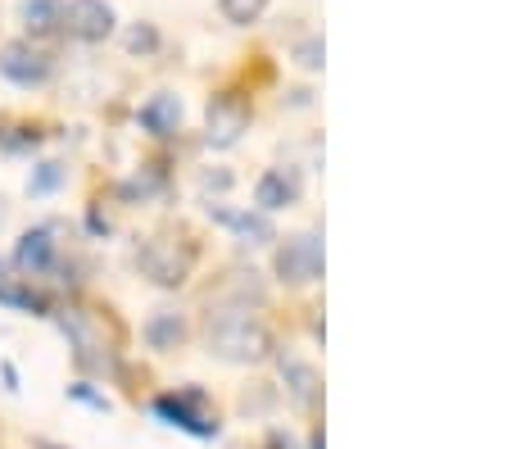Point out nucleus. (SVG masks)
Wrapping results in <instances>:
<instances>
[{
    "instance_id": "obj_1",
    "label": "nucleus",
    "mask_w": 512,
    "mask_h": 449,
    "mask_svg": "<svg viewBox=\"0 0 512 449\" xmlns=\"http://www.w3.org/2000/svg\"><path fill=\"white\" fill-rule=\"evenodd\" d=\"M209 345L223 359H236V363H250V359H263V354L272 350L268 341V327L259 323V318H250V313H218L209 323Z\"/></svg>"
},
{
    "instance_id": "obj_2",
    "label": "nucleus",
    "mask_w": 512,
    "mask_h": 449,
    "mask_svg": "<svg viewBox=\"0 0 512 449\" xmlns=\"http://www.w3.org/2000/svg\"><path fill=\"white\" fill-rule=\"evenodd\" d=\"M0 78H10L14 87H41L50 78V55L32 41H10L0 50Z\"/></svg>"
},
{
    "instance_id": "obj_3",
    "label": "nucleus",
    "mask_w": 512,
    "mask_h": 449,
    "mask_svg": "<svg viewBox=\"0 0 512 449\" xmlns=\"http://www.w3.org/2000/svg\"><path fill=\"white\" fill-rule=\"evenodd\" d=\"M141 268H145V277L159 286H182L186 268H191V254L177 250L173 241H150L141 250Z\"/></svg>"
},
{
    "instance_id": "obj_4",
    "label": "nucleus",
    "mask_w": 512,
    "mask_h": 449,
    "mask_svg": "<svg viewBox=\"0 0 512 449\" xmlns=\"http://www.w3.org/2000/svg\"><path fill=\"white\" fill-rule=\"evenodd\" d=\"M277 273L286 282H313L322 273V241L318 236H295L286 241V250L277 254Z\"/></svg>"
},
{
    "instance_id": "obj_5",
    "label": "nucleus",
    "mask_w": 512,
    "mask_h": 449,
    "mask_svg": "<svg viewBox=\"0 0 512 449\" xmlns=\"http://www.w3.org/2000/svg\"><path fill=\"white\" fill-rule=\"evenodd\" d=\"M64 28L82 41H105L114 32V10L105 0H73L64 10Z\"/></svg>"
},
{
    "instance_id": "obj_6",
    "label": "nucleus",
    "mask_w": 512,
    "mask_h": 449,
    "mask_svg": "<svg viewBox=\"0 0 512 449\" xmlns=\"http://www.w3.org/2000/svg\"><path fill=\"white\" fill-rule=\"evenodd\" d=\"M245 127H250V109L241 100L223 96L209 105V146H232V141H241Z\"/></svg>"
},
{
    "instance_id": "obj_7",
    "label": "nucleus",
    "mask_w": 512,
    "mask_h": 449,
    "mask_svg": "<svg viewBox=\"0 0 512 449\" xmlns=\"http://www.w3.org/2000/svg\"><path fill=\"white\" fill-rule=\"evenodd\" d=\"M155 413L159 418H168L173 427L191 431V436H218V422L204 418V413H191V395H186V400H159Z\"/></svg>"
},
{
    "instance_id": "obj_8",
    "label": "nucleus",
    "mask_w": 512,
    "mask_h": 449,
    "mask_svg": "<svg viewBox=\"0 0 512 449\" xmlns=\"http://www.w3.org/2000/svg\"><path fill=\"white\" fill-rule=\"evenodd\" d=\"M177 123H182V105L177 96H155L141 105V127L145 132H155V137H173Z\"/></svg>"
},
{
    "instance_id": "obj_9",
    "label": "nucleus",
    "mask_w": 512,
    "mask_h": 449,
    "mask_svg": "<svg viewBox=\"0 0 512 449\" xmlns=\"http://www.w3.org/2000/svg\"><path fill=\"white\" fill-rule=\"evenodd\" d=\"M50 259H55V241H50L46 227L28 232L19 241V250H14V264H19L23 273H41V268H50Z\"/></svg>"
},
{
    "instance_id": "obj_10",
    "label": "nucleus",
    "mask_w": 512,
    "mask_h": 449,
    "mask_svg": "<svg viewBox=\"0 0 512 449\" xmlns=\"http://www.w3.org/2000/svg\"><path fill=\"white\" fill-rule=\"evenodd\" d=\"M182 336H186V323L177 318V313H168V309H159L155 318L145 323V341L155 345V350H177Z\"/></svg>"
},
{
    "instance_id": "obj_11",
    "label": "nucleus",
    "mask_w": 512,
    "mask_h": 449,
    "mask_svg": "<svg viewBox=\"0 0 512 449\" xmlns=\"http://www.w3.org/2000/svg\"><path fill=\"white\" fill-rule=\"evenodd\" d=\"M23 23L32 32H55L64 23V0H23Z\"/></svg>"
},
{
    "instance_id": "obj_12",
    "label": "nucleus",
    "mask_w": 512,
    "mask_h": 449,
    "mask_svg": "<svg viewBox=\"0 0 512 449\" xmlns=\"http://www.w3.org/2000/svg\"><path fill=\"white\" fill-rule=\"evenodd\" d=\"M295 196V182H290L286 173H268L259 182V191H254V200H259V209H281L286 200Z\"/></svg>"
},
{
    "instance_id": "obj_13",
    "label": "nucleus",
    "mask_w": 512,
    "mask_h": 449,
    "mask_svg": "<svg viewBox=\"0 0 512 449\" xmlns=\"http://www.w3.org/2000/svg\"><path fill=\"white\" fill-rule=\"evenodd\" d=\"M268 0H223V19L236 23V28H250V23L263 19Z\"/></svg>"
},
{
    "instance_id": "obj_14",
    "label": "nucleus",
    "mask_w": 512,
    "mask_h": 449,
    "mask_svg": "<svg viewBox=\"0 0 512 449\" xmlns=\"http://www.w3.org/2000/svg\"><path fill=\"white\" fill-rule=\"evenodd\" d=\"M0 304L23 309V313H41V309H46V304H41V295L23 291V286H14V282H0Z\"/></svg>"
},
{
    "instance_id": "obj_15",
    "label": "nucleus",
    "mask_w": 512,
    "mask_h": 449,
    "mask_svg": "<svg viewBox=\"0 0 512 449\" xmlns=\"http://www.w3.org/2000/svg\"><path fill=\"white\" fill-rule=\"evenodd\" d=\"M59 182H64V168H59V164H41V173L28 182V191H32V196H46V191H55Z\"/></svg>"
},
{
    "instance_id": "obj_16",
    "label": "nucleus",
    "mask_w": 512,
    "mask_h": 449,
    "mask_svg": "<svg viewBox=\"0 0 512 449\" xmlns=\"http://www.w3.org/2000/svg\"><path fill=\"white\" fill-rule=\"evenodd\" d=\"M155 46H159L155 28H132V32H127V50H141V55H150Z\"/></svg>"
},
{
    "instance_id": "obj_17",
    "label": "nucleus",
    "mask_w": 512,
    "mask_h": 449,
    "mask_svg": "<svg viewBox=\"0 0 512 449\" xmlns=\"http://www.w3.org/2000/svg\"><path fill=\"white\" fill-rule=\"evenodd\" d=\"M300 64H304V69H318V64H322V41H304V46H300Z\"/></svg>"
},
{
    "instance_id": "obj_18",
    "label": "nucleus",
    "mask_w": 512,
    "mask_h": 449,
    "mask_svg": "<svg viewBox=\"0 0 512 449\" xmlns=\"http://www.w3.org/2000/svg\"><path fill=\"white\" fill-rule=\"evenodd\" d=\"M68 395H73V400H82V404H91V409H109V404L100 400L96 391H87V386H73V391H68Z\"/></svg>"
},
{
    "instance_id": "obj_19",
    "label": "nucleus",
    "mask_w": 512,
    "mask_h": 449,
    "mask_svg": "<svg viewBox=\"0 0 512 449\" xmlns=\"http://www.w3.org/2000/svg\"><path fill=\"white\" fill-rule=\"evenodd\" d=\"M0 377H5V386H10V391H19V372H14V363H0Z\"/></svg>"
}]
</instances>
